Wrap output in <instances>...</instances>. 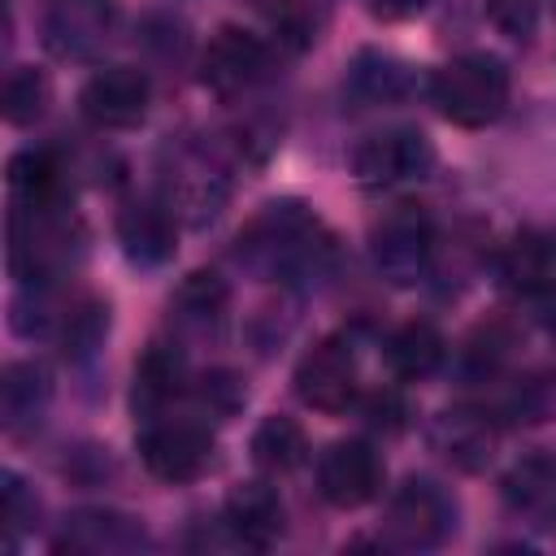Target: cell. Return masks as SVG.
I'll return each mask as SVG.
<instances>
[{
    "label": "cell",
    "mask_w": 556,
    "mask_h": 556,
    "mask_svg": "<svg viewBox=\"0 0 556 556\" xmlns=\"http://www.w3.org/2000/svg\"><path fill=\"white\" fill-rule=\"evenodd\" d=\"M139 456L152 478L161 482H191L208 469L213 460V430L195 417H169V421H148L139 434Z\"/></svg>",
    "instance_id": "7"
},
{
    "label": "cell",
    "mask_w": 556,
    "mask_h": 556,
    "mask_svg": "<svg viewBox=\"0 0 556 556\" xmlns=\"http://www.w3.org/2000/svg\"><path fill=\"white\" fill-rule=\"evenodd\" d=\"M430 96L439 104V113L456 126H491L504 104H508V70L500 56L491 52H465L452 56L434 78H430Z\"/></svg>",
    "instance_id": "2"
},
{
    "label": "cell",
    "mask_w": 556,
    "mask_h": 556,
    "mask_svg": "<svg viewBox=\"0 0 556 556\" xmlns=\"http://www.w3.org/2000/svg\"><path fill=\"white\" fill-rule=\"evenodd\" d=\"M447 356V343L443 334L430 326V321H404L391 339H387V365L395 378L404 382H421L430 378Z\"/></svg>",
    "instance_id": "22"
},
{
    "label": "cell",
    "mask_w": 556,
    "mask_h": 556,
    "mask_svg": "<svg viewBox=\"0 0 556 556\" xmlns=\"http://www.w3.org/2000/svg\"><path fill=\"white\" fill-rule=\"evenodd\" d=\"M109 334V304L104 300H83L61 317V352L65 361L83 365L104 348Z\"/></svg>",
    "instance_id": "24"
},
{
    "label": "cell",
    "mask_w": 556,
    "mask_h": 556,
    "mask_svg": "<svg viewBox=\"0 0 556 556\" xmlns=\"http://www.w3.org/2000/svg\"><path fill=\"white\" fill-rule=\"evenodd\" d=\"M9 191L17 200L22 213L43 217L52 208H61L65 200V165L56 152L48 148H26L9 161Z\"/></svg>",
    "instance_id": "14"
},
{
    "label": "cell",
    "mask_w": 556,
    "mask_h": 556,
    "mask_svg": "<svg viewBox=\"0 0 556 556\" xmlns=\"http://www.w3.org/2000/svg\"><path fill=\"white\" fill-rule=\"evenodd\" d=\"M552 334H556V313H552Z\"/></svg>",
    "instance_id": "36"
},
{
    "label": "cell",
    "mask_w": 556,
    "mask_h": 556,
    "mask_svg": "<svg viewBox=\"0 0 556 556\" xmlns=\"http://www.w3.org/2000/svg\"><path fill=\"white\" fill-rule=\"evenodd\" d=\"M369 256H374V269L391 287L421 282L430 269V256H434V226H430L426 208H417V204L387 208L369 230Z\"/></svg>",
    "instance_id": "3"
},
{
    "label": "cell",
    "mask_w": 556,
    "mask_h": 556,
    "mask_svg": "<svg viewBox=\"0 0 556 556\" xmlns=\"http://www.w3.org/2000/svg\"><path fill=\"white\" fill-rule=\"evenodd\" d=\"M0 517H4V543H9V547H13V543L35 526V517H39L35 491H30L13 469H4V478H0Z\"/></svg>",
    "instance_id": "30"
},
{
    "label": "cell",
    "mask_w": 556,
    "mask_h": 556,
    "mask_svg": "<svg viewBox=\"0 0 556 556\" xmlns=\"http://www.w3.org/2000/svg\"><path fill=\"white\" fill-rule=\"evenodd\" d=\"M182 382H187V369H182V356L165 343H152L139 365H135V387H130V404L143 421H156L178 395H182Z\"/></svg>",
    "instance_id": "19"
},
{
    "label": "cell",
    "mask_w": 556,
    "mask_h": 556,
    "mask_svg": "<svg viewBox=\"0 0 556 556\" xmlns=\"http://www.w3.org/2000/svg\"><path fill=\"white\" fill-rule=\"evenodd\" d=\"M195 404H200V413H208L213 421H226V417H235L239 408H243V400H248V391H243V382L230 374V369H208L204 378H195Z\"/></svg>",
    "instance_id": "29"
},
{
    "label": "cell",
    "mask_w": 556,
    "mask_h": 556,
    "mask_svg": "<svg viewBox=\"0 0 556 556\" xmlns=\"http://www.w3.org/2000/svg\"><path fill=\"white\" fill-rule=\"evenodd\" d=\"M230 534L239 539V547H269L282 534V500L269 482H239L226 495V517Z\"/></svg>",
    "instance_id": "15"
},
{
    "label": "cell",
    "mask_w": 556,
    "mask_h": 556,
    "mask_svg": "<svg viewBox=\"0 0 556 556\" xmlns=\"http://www.w3.org/2000/svg\"><path fill=\"white\" fill-rule=\"evenodd\" d=\"M269 65H274V56H269L265 39H256L252 30H239V26H222L204 48L200 83L222 100H239L269 78Z\"/></svg>",
    "instance_id": "6"
},
{
    "label": "cell",
    "mask_w": 556,
    "mask_h": 556,
    "mask_svg": "<svg viewBox=\"0 0 556 556\" xmlns=\"http://www.w3.org/2000/svg\"><path fill=\"white\" fill-rule=\"evenodd\" d=\"M495 443H500V426L486 408H473V404H460V408H447L434 417L430 426V447L460 473H478L486 469V460L495 456Z\"/></svg>",
    "instance_id": "12"
},
{
    "label": "cell",
    "mask_w": 556,
    "mask_h": 556,
    "mask_svg": "<svg viewBox=\"0 0 556 556\" xmlns=\"http://www.w3.org/2000/svg\"><path fill=\"white\" fill-rule=\"evenodd\" d=\"M348 96L361 104V109H378V104H400L408 91H413V70L391 56V52H378V48H365L352 56L348 65Z\"/></svg>",
    "instance_id": "17"
},
{
    "label": "cell",
    "mask_w": 556,
    "mask_h": 556,
    "mask_svg": "<svg viewBox=\"0 0 556 556\" xmlns=\"http://www.w3.org/2000/svg\"><path fill=\"white\" fill-rule=\"evenodd\" d=\"M430 165H434L430 139H426L421 130H408V126L369 135V139L356 143V152H352V174H356V182L369 187V191L426 178Z\"/></svg>",
    "instance_id": "8"
},
{
    "label": "cell",
    "mask_w": 556,
    "mask_h": 556,
    "mask_svg": "<svg viewBox=\"0 0 556 556\" xmlns=\"http://www.w3.org/2000/svg\"><path fill=\"white\" fill-rule=\"evenodd\" d=\"M508 356H513V330H508L504 321H486V326H478V330L465 339V348H460V369H465L469 378H495Z\"/></svg>",
    "instance_id": "25"
},
{
    "label": "cell",
    "mask_w": 556,
    "mask_h": 556,
    "mask_svg": "<svg viewBox=\"0 0 556 556\" xmlns=\"http://www.w3.org/2000/svg\"><path fill=\"white\" fill-rule=\"evenodd\" d=\"M143 43H148V48H161V56H182V48H187V26L174 22V17H148V22H143Z\"/></svg>",
    "instance_id": "34"
},
{
    "label": "cell",
    "mask_w": 556,
    "mask_h": 556,
    "mask_svg": "<svg viewBox=\"0 0 556 556\" xmlns=\"http://www.w3.org/2000/svg\"><path fill=\"white\" fill-rule=\"evenodd\" d=\"M308 456V439L300 430V421L291 417H265L252 434V460L265 469V473H291L300 469Z\"/></svg>",
    "instance_id": "23"
},
{
    "label": "cell",
    "mask_w": 556,
    "mask_h": 556,
    "mask_svg": "<svg viewBox=\"0 0 556 556\" xmlns=\"http://www.w3.org/2000/svg\"><path fill=\"white\" fill-rule=\"evenodd\" d=\"M117 26L113 0H43L39 39L56 61H91Z\"/></svg>",
    "instance_id": "5"
},
{
    "label": "cell",
    "mask_w": 556,
    "mask_h": 556,
    "mask_svg": "<svg viewBox=\"0 0 556 556\" xmlns=\"http://www.w3.org/2000/svg\"><path fill=\"white\" fill-rule=\"evenodd\" d=\"M48 400H52V374H48V365H39V361H13V365H4V374H0V417H4V430L17 434V430L35 426L43 417Z\"/></svg>",
    "instance_id": "20"
},
{
    "label": "cell",
    "mask_w": 556,
    "mask_h": 556,
    "mask_svg": "<svg viewBox=\"0 0 556 556\" xmlns=\"http://www.w3.org/2000/svg\"><path fill=\"white\" fill-rule=\"evenodd\" d=\"M456 530V500L434 478H404L387 504V539L395 547H439Z\"/></svg>",
    "instance_id": "4"
},
{
    "label": "cell",
    "mask_w": 556,
    "mask_h": 556,
    "mask_svg": "<svg viewBox=\"0 0 556 556\" xmlns=\"http://www.w3.org/2000/svg\"><path fill=\"white\" fill-rule=\"evenodd\" d=\"M382 456L365 439H339L317 460V491L334 508H361L382 491Z\"/></svg>",
    "instance_id": "11"
},
{
    "label": "cell",
    "mask_w": 556,
    "mask_h": 556,
    "mask_svg": "<svg viewBox=\"0 0 556 556\" xmlns=\"http://www.w3.org/2000/svg\"><path fill=\"white\" fill-rule=\"evenodd\" d=\"M52 326V300L43 287H26V295L13 300V330L17 334H43Z\"/></svg>",
    "instance_id": "33"
},
{
    "label": "cell",
    "mask_w": 556,
    "mask_h": 556,
    "mask_svg": "<svg viewBox=\"0 0 556 556\" xmlns=\"http://www.w3.org/2000/svg\"><path fill=\"white\" fill-rule=\"evenodd\" d=\"M226 304H230V287L217 269H195L182 278V287L174 291L169 300V321L182 330V334H213L226 317Z\"/></svg>",
    "instance_id": "18"
},
{
    "label": "cell",
    "mask_w": 556,
    "mask_h": 556,
    "mask_svg": "<svg viewBox=\"0 0 556 556\" xmlns=\"http://www.w3.org/2000/svg\"><path fill=\"white\" fill-rule=\"evenodd\" d=\"M504 500L521 517L556 521V456L530 452L513 460V469L504 473Z\"/></svg>",
    "instance_id": "21"
},
{
    "label": "cell",
    "mask_w": 556,
    "mask_h": 556,
    "mask_svg": "<svg viewBox=\"0 0 556 556\" xmlns=\"http://www.w3.org/2000/svg\"><path fill=\"white\" fill-rule=\"evenodd\" d=\"M408 417H413V408H408V400L400 391H374L365 400V421L374 430H382V434H400L408 426Z\"/></svg>",
    "instance_id": "32"
},
{
    "label": "cell",
    "mask_w": 556,
    "mask_h": 556,
    "mask_svg": "<svg viewBox=\"0 0 556 556\" xmlns=\"http://www.w3.org/2000/svg\"><path fill=\"white\" fill-rule=\"evenodd\" d=\"M148 100H152V87H148V74L135 70V65H104L87 78L83 96H78V109L91 126L100 130H130L148 117Z\"/></svg>",
    "instance_id": "10"
},
{
    "label": "cell",
    "mask_w": 556,
    "mask_h": 556,
    "mask_svg": "<svg viewBox=\"0 0 556 556\" xmlns=\"http://www.w3.org/2000/svg\"><path fill=\"white\" fill-rule=\"evenodd\" d=\"M143 526L126 513H109V508H78L65 517V530L56 539V547H70V552H87V556H100V552H135L143 547Z\"/></svg>",
    "instance_id": "16"
},
{
    "label": "cell",
    "mask_w": 556,
    "mask_h": 556,
    "mask_svg": "<svg viewBox=\"0 0 556 556\" xmlns=\"http://www.w3.org/2000/svg\"><path fill=\"white\" fill-rule=\"evenodd\" d=\"M295 395L317 413H343L356 400V352L348 339L330 334L313 343L295 365Z\"/></svg>",
    "instance_id": "9"
},
{
    "label": "cell",
    "mask_w": 556,
    "mask_h": 556,
    "mask_svg": "<svg viewBox=\"0 0 556 556\" xmlns=\"http://www.w3.org/2000/svg\"><path fill=\"white\" fill-rule=\"evenodd\" d=\"M117 243L126 252L130 265L139 269H156L174 256V243H178V222H174V208L161 204V200H135L122 208L117 217Z\"/></svg>",
    "instance_id": "13"
},
{
    "label": "cell",
    "mask_w": 556,
    "mask_h": 556,
    "mask_svg": "<svg viewBox=\"0 0 556 556\" xmlns=\"http://www.w3.org/2000/svg\"><path fill=\"white\" fill-rule=\"evenodd\" d=\"M369 4V13L374 17H382V22H395V17H408V13H417L426 0H365Z\"/></svg>",
    "instance_id": "35"
},
{
    "label": "cell",
    "mask_w": 556,
    "mask_h": 556,
    "mask_svg": "<svg viewBox=\"0 0 556 556\" xmlns=\"http://www.w3.org/2000/svg\"><path fill=\"white\" fill-rule=\"evenodd\" d=\"M504 413H508L513 421H526V426L556 417V374H552V369H539V374L521 378V382L508 391Z\"/></svg>",
    "instance_id": "28"
},
{
    "label": "cell",
    "mask_w": 556,
    "mask_h": 556,
    "mask_svg": "<svg viewBox=\"0 0 556 556\" xmlns=\"http://www.w3.org/2000/svg\"><path fill=\"white\" fill-rule=\"evenodd\" d=\"M265 26L287 52H304L317 39V13L308 0H269L265 4Z\"/></svg>",
    "instance_id": "27"
},
{
    "label": "cell",
    "mask_w": 556,
    "mask_h": 556,
    "mask_svg": "<svg viewBox=\"0 0 556 556\" xmlns=\"http://www.w3.org/2000/svg\"><path fill=\"white\" fill-rule=\"evenodd\" d=\"M539 9H543V0H486V13L495 22V30L508 35V39H517V43H526L534 35Z\"/></svg>",
    "instance_id": "31"
},
{
    "label": "cell",
    "mask_w": 556,
    "mask_h": 556,
    "mask_svg": "<svg viewBox=\"0 0 556 556\" xmlns=\"http://www.w3.org/2000/svg\"><path fill=\"white\" fill-rule=\"evenodd\" d=\"M235 256L261 278H317L330 265V239L300 200H274L239 235Z\"/></svg>",
    "instance_id": "1"
},
{
    "label": "cell",
    "mask_w": 556,
    "mask_h": 556,
    "mask_svg": "<svg viewBox=\"0 0 556 556\" xmlns=\"http://www.w3.org/2000/svg\"><path fill=\"white\" fill-rule=\"evenodd\" d=\"M48 109V78L35 65H17L4 78V122L9 126H35Z\"/></svg>",
    "instance_id": "26"
}]
</instances>
